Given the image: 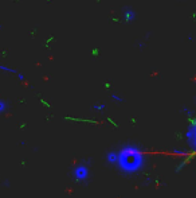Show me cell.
<instances>
[{
    "label": "cell",
    "instance_id": "obj_1",
    "mask_svg": "<svg viewBox=\"0 0 196 198\" xmlns=\"http://www.w3.org/2000/svg\"><path fill=\"white\" fill-rule=\"evenodd\" d=\"M144 152L137 144H124L117 151H110L106 154V162L109 164L117 166L125 174H133L138 171L144 164Z\"/></svg>",
    "mask_w": 196,
    "mask_h": 198
},
{
    "label": "cell",
    "instance_id": "obj_2",
    "mask_svg": "<svg viewBox=\"0 0 196 198\" xmlns=\"http://www.w3.org/2000/svg\"><path fill=\"white\" fill-rule=\"evenodd\" d=\"M73 178L75 182H85L89 178L88 164H78V166L73 170Z\"/></svg>",
    "mask_w": 196,
    "mask_h": 198
},
{
    "label": "cell",
    "instance_id": "obj_3",
    "mask_svg": "<svg viewBox=\"0 0 196 198\" xmlns=\"http://www.w3.org/2000/svg\"><path fill=\"white\" fill-rule=\"evenodd\" d=\"M6 109H7V102L3 101V100H0V113L6 112Z\"/></svg>",
    "mask_w": 196,
    "mask_h": 198
},
{
    "label": "cell",
    "instance_id": "obj_4",
    "mask_svg": "<svg viewBox=\"0 0 196 198\" xmlns=\"http://www.w3.org/2000/svg\"><path fill=\"white\" fill-rule=\"evenodd\" d=\"M94 109H97V111H102V109H105V105H94Z\"/></svg>",
    "mask_w": 196,
    "mask_h": 198
},
{
    "label": "cell",
    "instance_id": "obj_5",
    "mask_svg": "<svg viewBox=\"0 0 196 198\" xmlns=\"http://www.w3.org/2000/svg\"><path fill=\"white\" fill-rule=\"evenodd\" d=\"M111 97H113V99L116 100V101H122V99H121V97H118V96H116V94H113Z\"/></svg>",
    "mask_w": 196,
    "mask_h": 198
}]
</instances>
